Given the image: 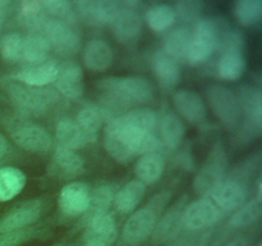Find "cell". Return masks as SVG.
Listing matches in <instances>:
<instances>
[{"label": "cell", "mask_w": 262, "mask_h": 246, "mask_svg": "<svg viewBox=\"0 0 262 246\" xmlns=\"http://www.w3.org/2000/svg\"><path fill=\"white\" fill-rule=\"evenodd\" d=\"M158 120L151 108H137L112 118L104 131L107 154L119 163H127L135 155L158 153L161 142L154 133Z\"/></svg>", "instance_id": "6da1fadb"}, {"label": "cell", "mask_w": 262, "mask_h": 246, "mask_svg": "<svg viewBox=\"0 0 262 246\" xmlns=\"http://www.w3.org/2000/svg\"><path fill=\"white\" fill-rule=\"evenodd\" d=\"M170 191H161L152 196L147 205L133 212L118 235L117 246H141L150 240L159 218L169 204Z\"/></svg>", "instance_id": "7a4b0ae2"}, {"label": "cell", "mask_w": 262, "mask_h": 246, "mask_svg": "<svg viewBox=\"0 0 262 246\" xmlns=\"http://www.w3.org/2000/svg\"><path fill=\"white\" fill-rule=\"evenodd\" d=\"M229 23L224 17L201 18L192 31L191 44L186 60L191 66L199 67L209 60L214 51L220 50L225 38L230 33Z\"/></svg>", "instance_id": "3957f363"}, {"label": "cell", "mask_w": 262, "mask_h": 246, "mask_svg": "<svg viewBox=\"0 0 262 246\" xmlns=\"http://www.w3.org/2000/svg\"><path fill=\"white\" fill-rule=\"evenodd\" d=\"M96 87L110 100L119 104H145L154 99V87L145 77H106L97 81Z\"/></svg>", "instance_id": "277c9868"}, {"label": "cell", "mask_w": 262, "mask_h": 246, "mask_svg": "<svg viewBox=\"0 0 262 246\" xmlns=\"http://www.w3.org/2000/svg\"><path fill=\"white\" fill-rule=\"evenodd\" d=\"M222 55L217 61V74L224 81H237L247 67L245 36L238 31H230L222 46Z\"/></svg>", "instance_id": "5b68a950"}, {"label": "cell", "mask_w": 262, "mask_h": 246, "mask_svg": "<svg viewBox=\"0 0 262 246\" xmlns=\"http://www.w3.org/2000/svg\"><path fill=\"white\" fill-rule=\"evenodd\" d=\"M228 167V156L224 145L220 141L215 142L210 149L207 158L197 172L193 179L194 191L201 197L209 196L212 190L224 179Z\"/></svg>", "instance_id": "8992f818"}, {"label": "cell", "mask_w": 262, "mask_h": 246, "mask_svg": "<svg viewBox=\"0 0 262 246\" xmlns=\"http://www.w3.org/2000/svg\"><path fill=\"white\" fill-rule=\"evenodd\" d=\"M207 99L214 114L229 131H237L242 126V109L234 92L223 85L207 87Z\"/></svg>", "instance_id": "52a82bcc"}, {"label": "cell", "mask_w": 262, "mask_h": 246, "mask_svg": "<svg viewBox=\"0 0 262 246\" xmlns=\"http://www.w3.org/2000/svg\"><path fill=\"white\" fill-rule=\"evenodd\" d=\"M224 213L209 196L199 197L188 202L182 215V230L188 233H199L214 227L222 220Z\"/></svg>", "instance_id": "ba28073f"}, {"label": "cell", "mask_w": 262, "mask_h": 246, "mask_svg": "<svg viewBox=\"0 0 262 246\" xmlns=\"http://www.w3.org/2000/svg\"><path fill=\"white\" fill-rule=\"evenodd\" d=\"M238 101L245 117L242 137L251 140L261 135L262 130V92L253 86H242L239 89Z\"/></svg>", "instance_id": "9c48e42d"}, {"label": "cell", "mask_w": 262, "mask_h": 246, "mask_svg": "<svg viewBox=\"0 0 262 246\" xmlns=\"http://www.w3.org/2000/svg\"><path fill=\"white\" fill-rule=\"evenodd\" d=\"M36 32L45 36L50 44V48H54L63 55L77 53L81 48V38L78 33L72 30L69 25L55 18H43Z\"/></svg>", "instance_id": "30bf717a"}, {"label": "cell", "mask_w": 262, "mask_h": 246, "mask_svg": "<svg viewBox=\"0 0 262 246\" xmlns=\"http://www.w3.org/2000/svg\"><path fill=\"white\" fill-rule=\"evenodd\" d=\"M188 204V196L179 197L170 208L160 215L150 237L151 246H160L164 243H171L181 236L182 215L186 205Z\"/></svg>", "instance_id": "8fae6325"}, {"label": "cell", "mask_w": 262, "mask_h": 246, "mask_svg": "<svg viewBox=\"0 0 262 246\" xmlns=\"http://www.w3.org/2000/svg\"><path fill=\"white\" fill-rule=\"evenodd\" d=\"M7 90L10 100L20 110L26 112H43L55 99L51 90H46L45 87H31L19 82H12Z\"/></svg>", "instance_id": "7c38bea8"}, {"label": "cell", "mask_w": 262, "mask_h": 246, "mask_svg": "<svg viewBox=\"0 0 262 246\" xmlns=\"http://www.w3.org/2000/svg\"><path fill=\"white\" fill-rule=\"evenodd\" d=\"M72 4L79 18L90 26L112 25L123 7L122 2L114 0H79Z\"/></svg>", "instance_id": "4fadbf2b"}, {"label": "cell", "mask_w": 262, "mask_h": 246, "mask_svg": "<svg viewBox=\"0 0 262 246\" xmlns=\"http://www.w3.org/2000/svg\"><path fill=\"white\" fill-rule=\"evenodd\" d=\"M82 230L79 246H114L119 235L117 220L110 213L91 220Z\"/></svg>", "instance_id": "5bb4252c"}, {"label": "cell", "mask_w": 262, "mask_h": 246, "mask_svg": "<svg viewBox=\"0 0 262 246\" xmlns=\"http://www.w3.org/2000/svg\"><path fill=\"white\" fill-rule=\"evenodd\" d=\"M43 202L40 199L28 200L17 205L0 218V233L32 227L42 215Z\"/></svg>", "instance_id": "9a60e30c"}, {"label": "cell", "mask_w": 262, "mask_h": 246, "mask_svg": "<svg viewBox=\"0 0 262 246\" xmlns=\"http://www.w3.org/2000/svg\"><path fill=\"white\" fill-rule=\"evenodd\" d=\"M10 136L19 148L32 153H46L53 145L50 133L32 122L14 125V127L10 128Z\"/></svg>", "instance_id": "2e32d148"}, {"label": "cell", "mask_w": 262, "mask_h": 246, "mask_svg": "<svg viewBox=\"0 0 262 246\" xmlns=\"http://www.w3.org/2000/svg\"><path fill=\"white\" fill-rule=\"evenodd\" d=\"M91 190L84 182H69L60 190L58 199L59 209L66 217H82L89 208Z\"/></svg>", "instance_id": "e0dca14e"}, {"label": "cell", "mask_w": 262, "mask_h": 246, "mask_svg": "<svg viewBox=\"0 0 262 246\" xmlns=\"http://www.w3.org/2000/svg\"><path fill=\"white\" fill-rule=\"evenodd\" d=\"M223 213H232L239 209L246 202L247 189L242 181L234 178L223 179L209 195Z\"/></svg>", "instance_id": "ac0fdd59"}, {"label": "cell", "mask_w": 262, "mask_h": 246, "mask_svg": "<svg viewBox=\"0 0 262 246\" xmlns=\"http://www.w3.org/2000/svg\"><path fill=\"white\" fill-rule=\"evenodd\" d=\"M123 7L110 26L115 38L123 44L135 43L141 33V17L136 12L137 2H122Z\"/></svg>", "instance_id": "d6986e66"}, {"label": "cell", "mask_w": 262, "mask_h": 246, "mask_svg": "<svg viewBox=\"0 0 262 246\" xmlns=\"http://www.w3.org/2000/svg\"><path fill=\"white\" fill-rule=\"evenodd\" d=\"M56 89L61 95L71 100H78L83 95V71L81 66L73 60L59 64L55 78Z\"/></svg>", "instance_id": "ffe728a7"}, {"label": "cell", "mask_w": 262, "mask_h": 246, "mask_svg": "<svg viewBox=\"0 0 262 246\" xmlns=\"http://www.w3.org/2000/svg\"><path fill=\"white\" fill-rule=\"evenodd\" d=\"M58 67V63L46 59L41 63L27 64L22 67L13 74V78L15 79V82L31 87H45L55 82Z\"/></svg>", "instance_id": "44dd1931"}, {"label": "cell", "mask_w": 262, "mask_h": 246, "mask_svg": "<svg viewBox=\"0 0 262 246\" xmlns=\"http://www.w3.org/2000/svg\"><path fill=\"white\" fill-rule=\"evenodd\" d=\"M173 104L177 112L189 123H201L206 118V107L197 92L181 89L173 95Z\"/></svg>", "instance_id": "7402d4cb"}, {"label": "cell", "mask_w": 262, "mask_h": 246, "mask_svg": "<svg viewBox=\"0 0 262 246\" xmlns=\"http://www.w3.org/2000/svg\"><path fill=\"white\" fill-rule=\"evenodd\" d=\"M114 189L110 184H102V186L96 187L94 191H91V199H90L89 208H87L86 213L82 215L81 220L77 224L76 231L82 230L91 220L96 219V218L101 217V215L107 214L110 205H112L113 200H114Z\"/></svg>", "instance_id": "603a6c76"}, {"label": "cell", "mask_w": 262, "mask_h": 246, "mask_svg": "<svg viewBox=\"0 0 262 246\" xmlns=\"http://www.w3.org/2000/svg\"><path fill=\"white\" fill-rule=\"evenodd\" d=\"M151 66L156 79L165 89H173L181 81L182 73L179 63L170 58L163 49L154 54Z\"/></svg>", "instance_id": "cb8c5ba5"}, {"label": "cell", "mask_w": 262, "mask_h": 246, "mask_svg": "<svg viewBox=\"0 0 262 246\" xmlns=\"http://www.w3.org/2000/svg\"><path fill=\"white\" fill-rule=\"evenodd\" d=\"M55 135L56 144H58L56 148L67 149V150L76 151L91 142L89 137L79 130L76 120L68 117L60 118L56 122Z\"/></svg>", "instance_id": "d4e9b609"}, {"label": "cell", "mask_w": 262, "mask_h": 246, "mask_svg": "<svg viewBox=\"0 0 262 246\" xmlns=\"http://www.w3.org/2000/svg\"><path fill=\"white\" fill-rule=\"evenodd\" d=\"M51 171L61 178H73L84 172V160L77 151L56 148L51 161Z\"/></svg>", "instance_id": "484cf974"}, {"label": "cell", "mask_w": 262, "mask_h": 246, "mask_svg": "<svg viewBox=\"0 0 262 246\" xmlns=\"http://www.w3.org/2000/svg\"><path fill=\"white\" fill-rule=\"evenodd\" d=\"M107 114L104 108L94 102H87L79 109L76 120L79 130L89 137L91 142H94L97 137V132L106 120Z\"/></svg>", "instance_id": "4316f807"}, {"label": "cell", "mask_w": 262, "mask_h": 246, "mask_svg": "<svg viewBox=\"0 0 262 246\" xmlns=\"http://www.w3.org/2000/svg\"><path fill=\"white\" fill-rule=\"evenodd\" d=\"M83 61L90 71H106L113 63L112 46L101 38H94L84 48Z\"/></svg>", "instance_id": "83f0119b"}, {"label": "cell", "mask_w": 262, "mask_h": 246, "mask_svg": "<svg viewBox=\"0 0 262 246\" xmlns=\"http://www.w3.org/2000/svg\"><path fill=\"white\" fill-rule=\"evenodd\" d=\"M145 192L146 186L138 179L125 183L119 191L115 192L113 200L117 212L120 214H132L145 196Z\"/></svg>", "instance_id": "f1b7e54d"}, {"label": "cell", "mask_w": 262, "mask_h": 246, "mask_svg": "<svg viewBox=\"0 0 262 246\" xmlns=\"http://www.w3.org/2000/svg\"><path fill=\"white\" fill-rule=\"evenodd\" d=\"M164 171H165V159L159 153L141 155L135 167L137 179L145 186L156 183L164 174Z\"/></svg>", "instance_id": "f546056e"}, {"label": "cell", "mask_w": 262, "mask_h": 246, "mask_svg": "<svg viewBox=\"0 0 262 246\" xmlns=\"http://www.w3.org/2000/svg\"><path fill=\"white\" fill-rule=\"evenodd\" d=\"M26 184V174L15 167L0 168V202H7L22 192Z\"/></svg>", "instance_id": "4dcf8cb0"}, {"label": "cell", "mask_w": 262, "mask_h": 246, "mask_svg": "<svg viewBox=\"0 0 262 246\" xmlns=\"http://www.w3.org/2000/svg\"><path fill=\"white\" fill-rule=\"evenodd\" d=\"M161 140L165 146L171 150H177L184 138L186 128L177 113L169 112L163 117L160 122Z\"/></svg>", "instance_id": "1f68e13d"}, {"label": "cell", "mask_w": 262, "mask_h": 246, "mask_svg": "<svg viewBox=\"0 0 262 246\" xmlns=\"http://www.w3.org/2000/svg\"><path fill=\"white\" fill-rule=\"evenodd\" d=\"M50 51V44L43 35L38 32H31L23 37L22 59L27 64L41 63L46 60Z\"/></svg>", "instance_id": "d6a6232c"}, {"label": "cell", "mask_w": 262, "mask_h": 246, "mask_svg": "<svg viewBox=\"0 0 262 246\" xmlns=\"http://www.w3.org/2000/svg\"><path fill=\"white\" fill-rule=\"evenodd\" d=\"M191 38L192 31L188 27L176 28L166 36L163 50L178 63L182 60H186Z\"/></svg>", "instance_id": "836d02e7"}, {"label": "cell", "mask_w": 262, "mask_h": 246, "mask_svg": "<svg viewBox=\"0 0 262 246\" xmlns=\"http://www.w3.org/2000/svg\"><path fill=\"white\" fill-rule=\"evenodd\" d=\"M176 13L171 5L155 4L146 12V22L154 32H164L173 26Z\"/></svg>", "instance_id": "e575fe53"}, {"label": "cell", "mask_w": 262, "mask_h": 246, "mask_svg": "<svg viewBox=\"0 0 262 246\" xmlns=\"http://www.w3.org/2000/svg\"><path fill=\"white\" fill-rule=\"evenodd\" d=\"M262 207L261 202L256 199L245 202L239 209L235 210L230 217L228 225L232 230H242V228L250 227L253 223L257 222L261 217Z\"/></svg>", "instance_id": "d590c367"}, {"label": "cell", "mask_w": 262, "mask_h": 246, "mask_svg": "<svg viewBox=\"0 0 262 246\" xmlns=\"http://www.w3.org/2000/svg\"><path fill=\"white\" fill-rule=\"evenodd\" d=\"M234 14L238 22L245 27L255 26L261 20L262 2L261 0H238L234 3Z\"/></svg>", "instance_id": "8d00e7d4"}, {"label": "cell", "mask_w": 262, "mask_h": 246, "mask_svg": "<svg viewBox=\"0 0 262 246\" xmlns=\"http://www.w3.org/2000/svg\"><path fill=\"white\" fill-rule=\"evenodd\" d=\"M22 49L23 36L17 32L7 33L0 41V53L3 59L9 63H15L22 59Z\"/></svg>", "instance_id": "74e56055"}, {"label": "cell", "mask_w": 262, "mask_h": 246, "mask_svg": "<svg viewBox=\"0 0 262 246\" xmlns=\"http://www.w3.org/2000/svg\"><path fill=\"white\" fill-rule=\"evenodd\" d=\"M42 9L51 14L53 17H56L55 19L61 20L67 25H72L76 20V13H74L73 4L71 2L66 0H43L41 2Z\"/></svg>", "instance_id": "f35d334b"}, {"label": "cell", "mask_w": 262, "mask_h": 246, "mask_svg": "<svg viewBox=\"0 0 262 246\" xmlns=\"http://www.w3.org/2000/svg\"><path fill=\"white\" fill-rule=\"evenodd\" d=\"M204 7V3L200 0H181L174 4L173 9L176 18H179L186 23H193L201 19Z\"/></svg>", "instance_id": "ab89813d"}, {"label": "cell", "mask_w": 262, "mask_h": 246, "mask_svg": "<svg viewBox=\"0 0 262 246\" xmlns=\"http://www.w3.org/2000/svg\"><path fill=\"white\" fill-rule=\"evenodd\" d=\"M40 236H43V231L36 227L0 233V246H22Z\"/></svg>", "instance_id": "60d3db41"}, {"label": "cell", "mask_w": 262, "mask_h": 246, "mask_svg": "<svg viewBox=\"0 0 262 246\" xmlns=\"http://www.w3.org/2000/svg\"><path fill=\"white\" fill-rule=\"evenodd\" d=\"M8 149H9V144H8L5 136L3 133H0V160L7 155Z\"/></svg>", "instance_id": "b9f144b4"}, {"label": "cell", "mask_w": 262, "mask_h": 246, "mask_svg": "<svg viewBox=\"0 0 262 246\" xmlns=\"http://www.w3.org/2000/svg\"><path fill=\"white\" fill-rule=\"evenodd\" d=\"M9 4H10L9 2L0 0V26H2L3 22H4V18H5V14H7V10H8V7H9Z\"/></svg>", "instance_id": "7bdbcfd3"}, {"label": "cell", "mask_w": 262, "mask_h": 246, "mask_svg": "<svg viewBox=\"0 0 262 246\" xmlns=\"http://www.w3.org/2000/svg\"><path fill=\"white\" fill-rule=\"evenodd\" d=\"M189 246H209V237L204 236V237H200L196 242L191 243Z\"/></svg>", "instance_id": "ee69618b"}, {"label": "cell", "mask_w": 262, "mask_h": 246, "mask_svg": "<svg viewBox=\"0 0 262 246\" xmlns=\"http://www.w3.org/2000/svg\"><path fill=\"white\" fill-rule=\"evenodd\" d=\"M256 200L262 202V182H261V178H258V181H257V197H256Z\"/></svg>", "instance_id": "f6af8a7d"}, {"label": "cell", "mask_w": 262, "mask_h": 246, "mask_svg": "<svg viewBox=\"0 0 262 246\" xmlns=\"http://www.w3.org/2000/svg\"><path fill=\"white\" fill-rule=\"evenodd\" d=\"M256 246H262V243H261V242H258L257 245H256Z\"/></svg>", "instance_id": "bcb514c9"}]
</instances>
